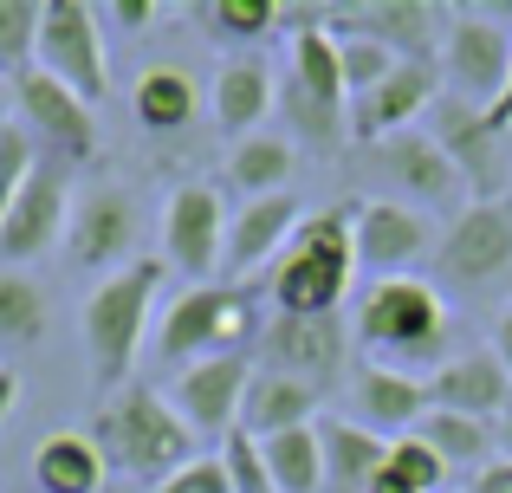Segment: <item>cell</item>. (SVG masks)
<instances>
[{"mask_svg":"<svg viewBox=\"0 0 512 493\" xmlns=\"http://www.w3.org/2000/svg\"><path fill=\"white\" fill-rule=\"evenodd\" d=\"M350 279H357V202L318 208L273 260V305L279 318H338Z\"/></svg>","mask_w":512,"mask_h":493,"instance_id":"cell-1","label":"cell"},{"mask_svg":"<svg viewBox=\"0 0 512 493\" xmlns=\"http://www.w3.org/2000/svg\"><path fill=\"white\" fill-rule=\"evenodd\" d=\"M357 344L370 364L409 370V377H435L448 364V299H441L428 279L402 273V279H370L357 305Z\"/></svg>","mask_w":512,"mask_h":493,"instance_id":"cell-2","label":"cell"},{"mask_svg":"<svg viewBox=\"0 0 512 493\" xmlns=\"http://www.w3.org/2000/svg\"><path fill=\"white\" fill-rule=\"evenodd\" d=\"M85 435L98 442L104 468L130 474V481H143V487H163L175 468H188V461L201 455V442L188 435V422L175 416L169 396H156V390H117V396H104Z\"/></svg>","mask_w":512,"mask_h":493,"instance_id":"cell-3","label":"cell"},{"mask_svg":"<svg viewBox=\"0 0 512 493\" xmlns=\"http://www.w3.org/2000/svg\"><path fill=\"white\" fill-rule=\"evenodd\" d=\"M156 286H163V260H130L124 273H104L91 286L78 331H85V357H91V383L104 396L130 390V370L143 357L150 338V312H156Z\"/></svg>","mask_w":512,"mask_h":493,"instance_id":"cell-4","label":"cell"},{"mask_svg":"<svg viewBox=\"0 0 512 493\" xmlns=\"http://www.w3.org/2000/svg\"><path fill=\"white\" fill-rule=\"evenodd\" d=\"M286 52H292V78H286V104L299 117V130H312L318 143H338L350 130V91H344V65H338V39H331L325 13L312 7H286Z\"/></svg>","mask_w":512,"mask_h":493,"instance_id":"cell-5","label":"cell"},{"mask_svg":"<svg viewBox=\"0 0 512 493\" xmlns=\"http://www.w3.org/2000/svg\"><path fill=\"white\" fill-rule=\"evenodd\" d=\"M247 338H260V318H253V292L247 286H188L182 299L163 312V331H156V357L175 370L201 364V357H234Z\"/></svg>","mask_w":512,"mask_h":493,"instance_id":"cell-6","label":"cell"},{"mask_svg":"<svg viewBox=\"0 0 512 493\" xmlns=\"http://www.w3.org/2000/svg\"><path fill=\"white\" fill-rule=\"evenodd\" d=\"M33 72L59 78L72 98L98 104L111 91V59H104V20L85 0H46L39 13V46H33Z\"/></svg>","mask_w":512,"mask_h":493,"instance_id":"cell-7","label":"cell"},{"mask_svg":"<svg viewBox=\"0 0 512 493\" xmlns=\"http://www.w3.org/2000/svg\"><path fill=\"white\" fill-rule=\"evenodd\" d=\"M441 85H448V98L474 104V111H487L493 98L506 91V72H512V33L493 13H474V7H454L448 33H441Z\"/></svg>","mask_w":512,"mask_h":493,"instance_id":"cell-8","label":"cell"},{"mask_svg":"<svg viewBox=\"0 0 512 493\" xmlns=\"http://www.w3.org/2000/svg\"><path fill=\"white\" fill-rule=\"evenodd\" d=\"M72 228V163L39 156V169L26 176V189L13 195V208L0 215V266H26L46 247H59V234Z\"/></svg>","mask_w":512,"mask_h":493,"instance_id":"cell-9","label":"cell"},{"mask_svg":"<svg viewBox=\"0 0 512 493\" xmlns=\"http://www.w3.org/2000/svg\"><path fill=\"white\" fill-rule=\"evenodd\" d=\"M247 383H253V364L247 351L234 357H201V364L175 370L169 383V409L188 422L195 442H227L240 429V403H247Z\"/></svg>","mask_w":512,"mask_h":493,"instance_id":"cell-10","label":"cell"},{"mask_svg":"<svg viewBox=\"0 0 512 493\" xmlns=\"http://www.w3.org/2000/svg\"><path fill=\"white\" fill-rule=\"evenodd\" d=\"M227 221L234 215H227V202L208 182H182L163 208V266H175L195 286H214L221 253H227Z\"/></svg>","mask_w":512,"mask_h":493,"instance_id":"cell-11","label":"cell"},{"mask_svg":"<svg viewBox=\"0 0 512 493\" xmlns=\"http://www.w3.org/2000/svg\"><path fill=\"white\" fill-rule=\"evenodd\" d=\"M512 266V202H467L435 247V273L448 286H487Z\"/></svg>","mask_w":512,"mask_h":493,"instance_id":"cell-12","label":"cell"},{"mask_svg":"<svg viewBox=\"0 0 512 493\" xmlns=\"http://www.w3.org/2000/svg\"><path fill=\"white\" fill-rule=\"evenodd\" d=\"M428 247L435 228L415 202H389V195L357 202V266H370V279H402Z\"/></svg>","mask_w":512,"mask_h":493,"instance_id":"cell-13","label":"cell"},{"mask_svg":"<svg viewBox=\"0 0 512 493\" xmlns=\"http://www.w3.org/2000/svg\"><path fill=\"white\" fill-rule=\"evenodd\" d=\"M441 91H448V85H441V65L435 59H402L396 72L370 91V98L350 104V137H357V143L402 137V124H415L422 111H435Z\"/></svg>","mask_w":512,"mask_h":493,"instance_id":"cell-14","label":"cell"},{"mask_svg":"<svg viewBox=\"0 0 512 493\" xmlns=\"http://www.w3.org/2000/svg\"><path fill=\"white\" fill-rule=\"evenodd\" d=\"M344 325L338 318H266L260 325V370H279V377H299L312 390H325L331 377L344 370Z\"/></svg>","mask_w":512,"mask_h":493,"instance_id":"cell-15","label":"cell"},{"mask_svg":"<svg viewBox=\"0 0 512 493\" xmlns=\"http://www.w3.org/2000/svg\"><path fill=\"white\" fill-rule=\"evenodd\" d=\"M448 20H454V13L435 7V0H370V7L325 13L331 33H370L376 46H389L396 59H435Z\"/></svg>","mask_w":512,"mask_h":493,"instance_id":"cell-16","label":"cell"},{"mask_svg":"<svg viewBox=\"0 0 512 493\" xmlns=\"http://www.w3.org/2000/svg\"><path fill=\"white\" fill-rule=\"evenodd\" d=\"M130 247H137V202L124 189H91L85 202H72V228H65V253L85 273H124Z\"/></svg>","mask_w":512,"mask_h":493,"instance_id":"cell-17","label":"cell"},{"mask_svg":"<svg viewBox=\"0 0 512 493\" xmlns=\"http://www.w3.org/2000/svg\"><path fill=\"white\" fill-rule=\"evenodd\" d=\"M13 98H20V124L33 130V137H46L59 163H85V156L98 150V117H91V104L72 98L59 78L20 72L13 78Z\"/></svg>","mask_w":512,"mask_h":493,"instance_id":"cell-18","label":"cell"},{"mask_svg":"<svg viewBox=\"0 0 512 493\" xmlns=\"http://www.w3.org/2000/svg\"><path fill=\"white\" fill-rule=\"evenodd\" d=\"M428 117H435L428 137L448 150V163L461 169V182L474 189V202H500V176L506 169H500V130L487 124V111H474V104H461V98L441 91V104Z\"/></svg>","mask_w":512,"mask_h":493,"instance_id":"cell-19","label":"cell"},{"mask_svg":"<svg viewBox=\"0 0 512 493\" xmlns=\"http://www.w3.org/2000/svg\"><path fill=\"white\" fill-rule=\"evenodd\" d=\"M305 208L299 195H260V202H240V215L227 221V253H221V279L227 286H240L247 273H260L266 260H279L286 253V241L299 234Z\"/></svg>","mask_w":512,"mask_h":493,"instance_id":"cell-20","label":"cell"},{"mask_svg":"<svg viewBox=\"0 0 512 493\" xmlns=\"http://www.w3.org/2000/svg\"><path fill=\"white\" fill-rule=\"evenodd\" d=\"M422 416H428V383L363 357V370L350 377V422L383 435V442H402V435H415Z\"/></svg>","mask_w":512,"mask_h":493,"instance_id":"cell-21","label":"cell"},{"mask_svg":"<svg viewBox=\"0 0 512 493\" xmlns=\"http://www.w3.org/2000/svg\"><path fill=\"white\" fill-rule=\"evenodd\" d=\"M383 176L402 182L422 215H428V208H454V215H461L467 182H461V169L448 163V150H441L428 130H402V137L383 143Z\"/></svg>","mask_w":512,"mask_h":493,"instance_id":"cell-22","label":"cell"},{"mask_svg":"<svg viewBox=\"0 0 512 493\" xmlns=\"http://www.w3.org/2000/svg\"><path fill=\"white\" fill-rule=\"evenodd\" d=\"M428 409H448V416H474V422H493L512 409V383L500 370L493 351H461L428 377Z\"/></svg>","mask_w":512,"mask_h":493,"instance_id":"cell-23","label":"cell"},{"mask_svg":"<svg viewBox=\"0 0 512 493\" xmlns=\"http://www.w3.org/2000/svg\"><path fill=\"white\" fill-rule=\"evenodd\" d=\"M318 396H325V390H312V383H299V377L253 370L247 403H240V435H253V442H273V435H286V429H312Z\"/></svg>","mask_w":512,"mask_h":493,"instance_id":"cell-24","label":"cell"},{"mask_svg":"<svg viewBox=\"0 0 512 493\" xmlns=\"http://www.w3.org/2000/svg\"><path fill=\"white\" fill-rule=\"evenodd\" d=\"M104 455H98V442H91L85 429H52V435H39V448H33V487L39 493H104L111 481H104Z\"/></svg>","mask_w":512,"mask_h":493,"instance_id":"cell-25","label":"cell"},{"mask_svg":"<svg viewBox=\"0 0 512 493\" xmlns=\"http://www.w3.org/2000/svg\"><path fill=\"white\" fill-rule=\"evenodd\" d=\"M273 98H279L273 65L253 59V52H234V59L214 72V124L234 130V143H240V137H253V124L273 111Z\"/></svg>","mask_w":512,"mask_h":493,"instance_id":"cell-26","label":"cell"},{"mask_svg":"<svg viewBox=\"0 0 512 493\" xmlns=\"http://www.w3.org/2000/svg\"><path fill=\"white\" fill-rule=\"evenodd\" d=\"M130 111H137L143 130H182V124H195V111H201L195 72H188V65H143L137 91H130Z\"/></svg>","mask_w":512,"mask_h":493,"instance_id":"cell-27","label":"cell"},{"mask_svg":"<svg viewBox=\"0 0 512 493\" xmlns=\"http://www.w3.org/2000/svg\"><path fill=\"white\" fill-rule=\"evenodd\" d=\"M318 442H325V487H370V474L389 461V442L357 429L350 416H318Z\"/></svg>","mask_w":512,"mask_h":493,"instance_id":"cell-28","label":"cell"},{"mask_svg":"<svg viewBox=\"0 0 512 493\" xmlns=\"http://www.w3.org/2000/svg\"><path fill=\"white\" fill-rule=\"evenodd\" d=\"M292 169H299V150H292L286 137H266V130L240 137L234 156H227V182H234L247 202H260V195H286Z\"/></svg>","mask_w":512,"mask_h":493,"instance_id":"cell-29","label":"cell"},{"mask_svg":"<svg viewBox=\"0 0 512 493\" xmlns=\"http://www.w3.org/2000/svg\"><path fill=\"white\" fill-rule=\"evenodd\" d=\"M46 286L26 266H0V351H33L46 338Z\"/></svg>","mask_w":512,"mask_h":493,"instance_id":"cell-30","label":"cell"},{"mask_svg":"<svg viewBox=\"0 0 512 493\" xmlns=\"http://www.w3.org/2000/svg\"><path fill=\"white\" fill-rule=\"evenodd\" d=\"M415 435H422L428 448H435V461L441 468H487L493 461V448H500V435L487 429V422H474V416H448V409H428L422 422H415Z\"/></svg>","mask_w":512,"mask_h":493,"instance_id":"cell-31","label":"cell"},{"mask_svg":"<svg viewBox=\"0 0 512 493\" xmlns=\"http://www.w3.org/2000/svg\"><path fill=\"white\" fill-rule=\"evenodd\" d=\"M260 455H266V474H273V493H318L325 487V442H318V422L260 442Z\"/></svg>","mask_w":512,"mask_h":493,"instance_id":"cell-32","label":"cell"},{"mask_svg":"<svg viewBox=\"0 0 512 493\" xmlns=\"http://www.w3.org/2000/svg\"><path fill=\"white\" fill-rule=\"evenodd\" d=\"M279 20H286V7H273V0H208V7H201V26H208V39H221V46H253V39H266Z\"/></svg>","mask_w":512,"mask_h":493,"instance_id":"cell-33","label":"cell"},{"mask_svg":"<svg viewBox=\"0 0 512 493\" xmlns=\"http://www.w3.org/2000/svg\"><path fill=\"white\" fill-rule=\"evenodd\" d=\"M331 39H338V65H344V91H350V104L370 98V91H376V85H383V78L402 65L396 52L376 46L370 33H331Z\"/></svg>","mask_w":512,"mask_h":493,"instance_id":"cell-34","label":"cell"},{"mask_svg":"<svg viewBox=\"0 0 512 493\" xmlns=\"http://www.w3.org/2000/svg\"><path fill=\"white\" fill-rule=\"evenodd\" d=\"M39 0H0V72H33V46H39Z\"/></svg>","mask_w":512,"mask_h":493,"instance_id":"cell-35","label":"cell"},{"mask_svg":"<svg viewBox=\"0 0 512 493\" xmlns=\"http://www.w3.org/2000/svg\"><path fill=\"white\" fill-rule=\"evenodd\" d=\"M39 169V150H33V130L26 124H0V215L13 208V195L26 189V176Z\"/></svg>","mask_w":512,"mask_h":493,"instance_id":"cell-36","label":"cell"},{"mask_svg":"<svg viewBox=\"0 0 512 493\" xmlns=\"http://www.w3.org/2000/svg\"><path fill=\"white\" fill-rule=\"evenodd\" d=\"M221 468H227V487L234 493H273V474H266V455H260V442L253 435H227L221 442Z\"/></svg>","mask_w":512,"mask_h":493,"instance_id":"cell-37","label":"cell"},{"mask_svg":"<svg viewBox=\"0 0 512 493\" xmlns=\"http://www.w3.org/2000/svg\"><path fill=\"white\" fill-rule=\"evenodd\" d=\"M389 468H396L415 493H448V487H441V481H448V468L435 461V448H428L422 435H402V442H389Z\"/></svg>","mask_w":512,"mask_h":493,"instance_id":"cell-38","label":"cell"},{"mask_svg":"<svg viewBox=\"0 0 512 493\" xmlns=\"http://www.w3.org/2000/svg\"><path fill=\"white\" fill-rule=\"evenodd\" d=\"M156 493H234L227 487V468H221V455H195L188 468H175Z\"/></svg>","mask_w":512,"mask_h":493,"instance_id":"cell-39","label":"cell"},{"mask_svg":"<svg viewBox=\"0 0 512 493\" xmlns=\"http://www.w3.org/2000/svg\"><path fill=\"white\" fill-rule=\"evenodd\" d=\"M104 26H124V33H150L156 20H163V7L156 0H111V7H98Z\"/></svg>","mask_w":512,"mask_h":493,"instance_id":"cell-40","label":"cell"},{"mask_svg":"<svg viewBox=\"0 0 512 493\" xmlns=\"http://www.w3.org/2000/svg\"><path fill=\"white\" fill-rule=\"evenodd\" d=\"M467 493H512V461H506V455L487 461V468L474 474V487H467Z\"/></svg>","mask_w":512,"mask_h":493,"instance_id":"cell-41","label":"cell"},{"mask_svg":"<svg viewBox=\"0 0 512 493\" xmlns=\"http://www.w3.org/2000/svg\"><path fill=\"white\" fill-rule=\"evenodd\" d=\"M487 351L500 357V370H506V383H512V305L493 318V344H487Z\"/></svg>","mask_w":512,"mask_h":493,"instance_id":"cell-42","label":"cell"},{"mask_svg":"<svg viewBox=\"0 0 512 493\" xmlns=\"http://www.w3.org/2000/svg\"><path fill=\"white\" fill-rule=\"evenodd\" d=\"M20 390H26V383H20V370H13V364H0V422H7L13 409H20Z\"/></svg>","mask_w":512,"mask_h":493,"instance_id":"cell-43","label":"cell"},{"mask_svg":"<svg viewBox=\"0 0 512 493\" xmlns=\"http://www.w3.org/2000/svg\"><path fill=\"white\" fill-rule=\"evenodd\" d=\"M487 124L500 130V137H506V130H512V72H506V91H500V98L487 104Z\"/></svg>","mask_w":512,"mask_h":493,"instance_id":"cell-44","label":"cell"},{"mask_svg":"<svg viewBox=\"0 0 512 493\" xmlns=\"http://www.w3.org/2000/svg\"><path fill=\"white\" fill-rule=\"evenodd\" d=\"M500 448H506V461H512V409L500 416Z\"/></svg>","mask_w":512,"mask_h":493,"instance_id":"cell-45","label":"cell"},{"mask_svg":"<svg viewBox=\"0 0 512 493\" xmlns=\"http://www.w3.org/2000/svg\"><path fill=\"white\" fill-rule=\"evenodd\" d=\"M0 104H7V85H0Z\"/></svg>","mask_w":512,"mask_h":493,"instance_id":"cell-46","label":"cell"},{"mask_svg":"<svg viewBox=\"0 0 512 493\" xmlns=\"http://www.w3.org/2000/svg\"><path fill=\"white\" fill-rule=\"evenodd\" d=\"M104 493H117V487H104Z\"/></svg>","mask_w":512,"mask_h":493,"instance_id":"cell-47","label":"cell"}]
</instances>
